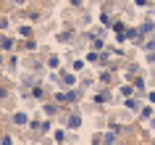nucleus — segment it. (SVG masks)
I'll use <instances>...</instances> for the list:
<instances>
[{
    "label": "nucleus",
    "instance_id": "1",
    "mask_svg": "<svg viewBox=\"0 0 155 145\" xmlns=\"http://www.w3.org/2000/svg\"><path fill=\"white\" fill-rule=\"evenodd\" d=\"M16 124H26V116H24V113H16Z\"/></svg>",
    "mask_w": 155,
    "mask_h": 145
},
{
    "label": "nucleus",
    "instance_id": "2",
    "mask_svg": "<svg viewBox=\"0 0 155 145\" xmlns=\"http://www.w3.org/2000/svg\"><path fill=\"white\" fill-rule=\"evenodd\" d=\"M11 3H16V5H21V3H24V0H11Z\"/></svg>",
    "mask_w": 155,
    "mask_h": 145
}]
</instances>
